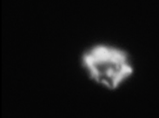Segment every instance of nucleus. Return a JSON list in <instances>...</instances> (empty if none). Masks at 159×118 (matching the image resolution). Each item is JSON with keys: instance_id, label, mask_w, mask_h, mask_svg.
<instances>
[{"instance_id": "nucleus-1", "label": "nucleus", "mask_w": 159, "mask_h": 118, "mask_svg": "<svg viewBox=\"0 0 159 118\" xmlns=\"http://www.w3.org/2000/svg\"><path fill=\"white\" fill-rule=\"evenodd\" d=\"M82 64L94 83L111 90L124 84L134 71L127 53L103 44L88 50L83 55Z\"/></svg>"}]
</instances>
